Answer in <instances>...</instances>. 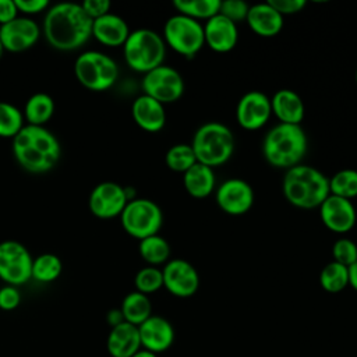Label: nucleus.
I'll list each match as a JSON object with an SVG mask.
<instances>
[{"mask_svg": "<svg viewBox=\"0 0 357 357\" xmlns=\"http://www.w3.org/2000/svg\"><path fill=\"white\" fill-rule=\"evenodd\" d=\"M42 29L53 49L71 52L92 36V20L78 3H57L46 10Z\"/></svg>", "mask_w": 357, "mask_h": 357, "instance_id": "1", "label": "nucleus"}, {"mask_svg": "<svg viewBox=\"0 0 357 357\" xmlns=\"http://www.w3.org/2000/svg\"><path fill=\"white\" fill-rule=\"evenodd\" d=\"M11 149L17 163L35 174L50 172L61 156L59 139L45 126L25 124L13 138Z\"/></svg>", "mask_w": 357, "mask_h": 357, "instance_id": "2", "label": "nucleus"}, {"mask_svg": "<svg viewBox=\"0 0 357 357\" xmlns=\"http://www.w3.org/2000/svg\"><path fill=\"white\" fill-rule=\"evenodd\" d=\"M307 149V134L300 124L279 123L266 132L262 141L265 160L273 167L286 170L300 165Z\"/></svg>", "mask_w": 357, "mask_h": 357, "instance_id": "3", "label": "nucleus"}, {"mask_svg": "<svg viewBox=\"0 0 357 357\" xmlns=\"http://www.w3.org/2000/svg\"><path fill=\"white\" fill-rule=\"evenodd\" d=\"M282 188L284 198L301 209L319 208L331 194L329 178L318 169L301 163L286 170Z\"/></svg>", "mask_w": 357, "mask_h": 357, "instance_id": "4", "label": "nucleus"}, {"mask_svg": "<svg viewBox=\"0 0 357 357\" xmlns=\"http://www.w3.org/2000/svg\"><path fill=\"white\" fill-rule=\"evenodd\" d=\"M191 146L197 162L213 169L231 158L234 137L231 130L223 123L209 121L195 131Z\"/></svg>", "mask_w": 357, "mask_h": 357, "instance_id": "5", "label": "nucleus"}, {"mask_svg": "<svg viewBox=\"0 0 357 357\" xmlns=\"http://www.w3.org/2000/svg\"><path fill=\"white\" fill-rule=\"evenodd\" d=\"M126 64L137 73L146 74L163 64L166 43L163 38L148 28L131 31L123 45Z\"/></svg>", "mask_w": 357, "mask_h": 357, "instance_id": "6", "label": "nucleus"}, {"mask_svg": "<svg viewBox=\"0 0 357 357\" xmlns=\"http://www.w3.org/2000/svg\"><path fill=\"white\" fill-rule=\"evenodd\" d=\"M74 75L84 88L102 92L114 85L119 78V67L106 53L86 50L75 59Z\"/></svg>", "mask_w": 357, "mask_h": 357, "instance_id": "7", "label": "nucleus"}, {"mask_svg": "<svg viewBox=\"0 0 357 357\" xmlns=\"http://www.w3.org/2000/svg\"><path fill=\"white\" fill-rule=\"evenodd\" d=\"M124 231L138 240L158 234L163 225L159 205L148 198H134L127 202L120 215Z\"/></svg>", "mask_w": 357, "mask_h": 357, "instance_id": "8", "label": "nucleus"}, {"mask_svg": "<svg viewBox=\"0 0 357 357\" xmlns=\"http://www.w3.org/2000/svg\"><path fill=\"white\" fill-rule=\"evenodd\" d=\"M163 40L178 54L192 57L205 45L204 25L190 17L176 14L165 22Z\"/></svg>", "mask_w": 357, "mask_h": 357, "instance_id": "9", "label": "nucleus"}, {"mask_svg": "<svg viewBox=\"0 0 357 357\" xmlns=\"http://www.w3.org/2000/svg\"><path fill=\"white\" fill-rule=\"evenodd\" d=\"M32 255L28 248L15 240L0 243V279L10 286H21L31 280Z\"/></svg>", "mask_w": 357, "mask_h": 357, "instance_id": "10", "label": "nucleus"}, {"mask_svg": "<svg viewBox=\"0 0 357 357\" xmlns=\"http://www.w3.org/2000/svg\"><path fill=\"white\" fill-rule=\"evenodd\" d=\"M141 86L144 95L151 96L162 105L178 100L185 88L181 74L176 68L165 64L144 74Z\"/></svg>", "mask_w": 357, "mask_h": 357, "instance_id": "11", "label": "nucleus"}, {"mask_svg": "<svg viewBox=\"0 0 357 357\" xmlns=\"http://www.w3.org/2000/svg\"><path fill=\"white\" fill-rule=\"evenodd\" d=\"M128 202L126 187L113 181H103L93 187L88 198V206L93 216L112 219L120 216Z\"/></svg>", "mask_w": 357, "mask_h": 357, "instance_id": "12", "label": "nucleus"}, {"mask_svg": "<svg viewBox=\"0 0 357 357\" xmlns=\"http://www.w3.org/2000/svg\"><path fill=\"white\" fill-rule=\"evenodd\" d=\"M162 275L163 287L176 297H191L199 287V275L188 261L176 258L166 262Z\"/></svg>", "mask_w": 357, "mask_h": 357, "instance_id": "13", "label": "nucleus"}, {"mask_svg": "<svg viewBox=\"0 0 357 357\" xmlns=\"http://www.w3.org/2000/svg\"><path fill=\"white\" fill-rule=\"evenodd\" d=\"M216 204L227 215H244L254 205V190L243 178H229L218 187Z\"/></svg>", "mask_w": 357, "mask_h": 357, "instance_id": "14", "label": "nucleus"}, {"mask_svg": "<svg viewBox=\"0 0 357 357\" xmlns=\"http://www.w3.org/2000/svg\"><path fill=\"white\" fill-rule=\"evenodd\" d=\"M40 36L39 25L29 17H17L0 25V40L4 50L20 53L35 46Z\"/></svg>", "mask_w": 357, "mask_h": 357, "instance_id": "15", "label": "nucleus"}, {"mask_svg": "<svg viewBox=\"0 0 357 357\" xmlns=\"http://www.w3.org/2000/svg\"><path fill=\"white\" fill-rule=\"evenodd\" d=\"M272 114L271 99L259 92L251 91L243 95L236 107L237 123L244 130H258L266 124Z\"/></svg>", "mask_w": 357, "mask_h": 357, "instance_id": "16", "label": "nucleus"}, {"mask_svg": "<svg viewBox=\"0 0 357 357\" xmlns=\"http://www.w3.org/2000/svg\"><path fill=\"white\" fill-rule=\"evenodd\" d=\"M319 216L326 229L335 233H347L356 225V208L350 199L329 194L319 205Z\"/></svg>", "mask_w": 357, "mask_h": 357, "instance_id": "17", "label": "nucleus"}, {"mask_svg": "<svg viewBox=\"0 0 357 357\" xmlns=\"http://www.w3.org/2000/svg\"><path fill=\"white\" fill-rule=\"evenodd\" d=\"M141 347L155 354L166 351L174 342V328L163 317L151 315L138 326Z\"/></svg>", "mask_w": 357, "mask_h": 357, "instance_id": "18", "label": "nucleus"}, {"mask_svg": "<svg viewBox=\"0 0 357 357\" xmlns=\"http://www.w3.org/2000/svg\"><path fill=\"white\" fill-rule=\"evenodd\" d=\"M205 43L218 53L230 52L238 40L237 24L231 22L222 14H216L204 25Z\"/></svg>", "mask_w": 357, "mask_h": 357, "instance_id": "19", "label": "nucleus"}, {"mask_svg": "<svg viewBox=\"0 0 357 357\" xmlns=\"http://www.w3.org/2000/svg\"><path fill=\"white\" fill-rule=\"evenodd\" d=\"M130 28L126 20L120 15L107 13L96 20H92V36L103 46H123L130 35Z\"/></svg>", "mask_w": 357, "mask_h": 357, "instance_id": "20", "label": "nucleus"}, {"mask_svg": "<svg viewBox=\"0 0 357 357\" xmlns=\"http://www.w3.org/2000/svg\"><path fill=\"white\" fill-rule=\"evenodd\" d=\"M131 114L135 124L148 132L160 131L166 123L165 105L144 93L132 102Z\"/></svg>", "mask_w": 357, "mask_h": 357, "instance_id": "21", "label": "nucleus"}, {"mask_svg": "<svg viewBox=\"0 0 357 357\" xmlns=\"http://www.w3.org/2000/svg\"><path fill=\"white\" fill-rule=\"evenodd\" d=\"M106 349L112 357H132L141 350L138 326L126 321L113 326L107 335Z\"/></svg>", "mask_w": 357, "mask_h": 357, "instance_id": "22", "label": "nucleus"}, {"mask_svg": "<svg viewBox=\"0 0 357 357\" xmlns=\"http://www.w3.org/2000/svg\"><path fill=\"white\" fill-rule=\"evenodd\" d=\"M245 21L251 31L262 38L276 36L283 28V17L268 1L251 6Z\"/></svg>", "mask_w": 357, "mask_h": 357, "instance_id": "23", "label": "nucleus"}, {"mask_svg": "<svg viewBox=\"0 0 357 357\" xmlns=\"http://www.w3.org/2000/svg\"><path fill=\"white\" fill-rule=\"evenodd\" d=\"M272 113L284 124H300L305 107L298 93L291 89H279L271 99Z\"/></svg>", "mask_w": 357, "mask_h": 357, "instance_id": "24", "label": "nucleus"}, {"mask_svg": "<svg viewBox=\"0 0 357 357\" xmlns=\"http://www.w3.org/2000/svg\"><path fill=\"white\" fill-rule=\"evenodd\" d=\"M184 174L183 184L187 192L194 198H205L215 190L213 169L197 162Z\"/></svg>", "mask_w": 357, "mask_h": 357, "instance_id": "25", "label": "nucleus"}, {"mask_svg": "<svg viewBox=\"0 0 357 357\" xmlns=\"http://www.w3.org/2000/svg\"><path fill=\"white\" fill-rule=\"evenodd\" d=\"M54 100L45 92H38L29 96L24 106V120L31 126H45L54 113Z\"/></svg>", "mask_w": 357, "mask_h": 357, "instance_id": "26", "label": "nucleus"}, {"mask_svg": "<svg viewBox=\"0 0 357 357\" xmlns=\"http://www.w3.org/2000/svg\"><path fill=\"white\" fill-rule=\"evenodd\" d=\"M120 310L123 312L124 321L135 326H139L152 315V304L149 297L137 290L128 293L123 298Z\"/></svg>", "mask_w": 357, "mask_h": 357, "instance_id": "27", "label": "nucleus"}, {"mask_svg": "<svg viewBox=\"0 0 357 357\" xmlns=\"http://www.w3.org/2000/svg\"><path fill=\"white\" fill-rule=\"evenodd\" d=\"M63 271L61 259L52 252L39 254L32 261V271L31 279L39 283H50L54 282Z\"/></svg>", "mask_w": 357, "mask_h": 357, "instance_id": "28", "label": "nucleus"}, {"mask_svg": "<svg viewBox=\"0 0 357 357\" xmlns=\"http://www.w3.org/2000/svg\"><path fill=\"white\" fill-rule=\"evenodd\" d=\"M138 251L141 258L148 262L149 266H158L160 264H165L170 257V245L159 234H153L139 240Z\"/></svg>", "mask_w": 357, "mask_h": 357, "instance_id": "29", "label": "nucleus"}, {"mask_svg": "<svg viewBox=\"0 0 357 357\" xmlns=\"http://www.w3.org/2000/svg\"><path fill=\"white\" fill-rule=\"evenodd\" d=\"M174 8L178 14L192 20H209L219 14L220 0H174Z\"/></svg>", "mask_w": 357, "mask_h": 357, "instance_id": "30", "label": "nucleus"}, {"mask_svg": "<svg viewBox=\"0 0 357 357\" xmlns=\"http://www.w3.org/2000/svg\"><path fill=\"white\" fill-rule=\"evenodd\" d=\"M319 284L328 293H339L349 286V268L339 262L326 264L319 273Z\"/></svg>", "mask_w": 357, "mask_h": 357, "instance_id": "31", "label": "nucleus"}, {"mask_svg": "<svg viewBox=\"0 0 357 357\" xmlns=\"http://www.w3.org/2000/svg\"><path fill=\"white\" fill-rule=\"evenodd\" d=\"M22 112L4 100H0V137L14 138L20 130L25 126Z\"/></svg>", "mask_w": 357, "mask_h": 357, "instance_id": "32", "label": "nucleus"}, {"mask_svg": "<svg viewBox=\"0 0 357 357\" xmlns=\"http://www.w3.org/2000/svg\"><path fill=\"white\" fill-rule=\"evenodd\" d=\"M329 192L350 201L357 197V170L343 169L335 173L329 178Z\"/></svg>", "mask_w": 357, "mask_h": 357, "instance_id": "33", "label": "nucleus"}, {"mask_svg": "<svg viewBox=\"0 0 357 357\" xmlns=\"http://www.w3.org/2000/svg\"><path fill=\"white\" fill-rule=\"evenodd\" d=\"M166 165L170 170L177 173H185L191 166L197 163L195 153L191 144H177L169 148L165 156Z\"/></svg>", "mask_w": 357, "mask_h": 357, "instance_id": "34", "label": "nucleus"}, {"mask_svg": "<svg viewBox=\"0 0 357 357\" xmlns=\"http://www.w3.org/2000/svg\"><path fill=\"white\" fill-rule=\"evenodd\" d=\"M134 284L137 291L142 294H152L163 287L162 269L156 266H145L139 269L134 278Z\"/></svg>", "mask_w": 357, "mask_h": 357, "instance_id": "35", "label": "nucleus"}, {"mask_svg": "<svg viewBox=\"0 0 357 357\" xmlns=\"http://www.w3.org/2000/svg\"><path fill=\"white\" fill-rule=\"evenodd\" d=\"M332 255L335 262H339L349 268L357 261V245L350 238H339L333 243Z\"/></svg>", "mask_w": 357, "mask_h": 357, "instance_id": "36", "label": "nucleus"}, {"mask_svg": "<svg viewBox=\"0 0 357 357\" xmlns=\"http://www.w3.org/2000/svg\"><path fill=\"white\" fill-rule=\"evenodd\" d=\"M248 8H250V6L245 1L226 0V1H220L219 14H222L223 17L230 20L231 22L237 24L240 21H245L247 14H248Z\"/></svg>", "mask_w": 357, "mask_h": 357, "instance_id": "37", "label": "nucleus"}, {"mask_svg": "<svg viewBox=\"0 0 357 357\" xmlns=\"http://www.w3.org/2000/svg\"><path fill=\"white\" fill-rule=\"evenodd\" d=\"M21 303V293L15 286L6 284L0 289V310L13 311Z\"/></svg>", "mask_w": 357, "mask_h": 357, "instance_id": "38", "label": "nucleus"}, {"mask_svg": "<svg viewBox=\"0 0 357 357\" xmlns=\"http://www.w3.org/2000/svg\"><path fill=\"white\" fill-rule=\"evenodd\" d=\"M282 17L300 13L307 1L305 0H269L268 1Z\"/></svg>", "mask_w": 357, "mask_h": 357, "instance_id": "39", "label": "nucleus"}, {"mask_svg": "<svg viewBox=\"0 0 357 357\" xmlns=\"http://www.w3.org/2000/svg\"><path fill=\"white\" fill-rule=\"evenodd\" d=\"M79 4L91 20H96V18L110 13V7H112L109 0H85Z\"/></svg>", "mask_w": 357, "mask_h": 357, "instance_id": "40", "label": "nucleus"}, {"mask_svg": "<svg viewBox=\"0 0 357 357\" xmlns=\"http://www.w3.org/2000/svg\"><path fill=\"white\" fill-rule=\"evenodd\" d=\"M14 1L18 13H22L25 17L43 13L50 7L47 0H14Z\"/></svg>", "mask_w": 357, "mask_h": 357, "instance_id": "41", "label": "nucleus"}, {"mask_svg": "<svg viewBox=\"0 0 357 357\" xmlns=\"http://www.w3.org/2000/svg\"><path fill=\"white\" fill-rule=\"evenodd\" d=\"M18 17L14 0H0V25H4Z\"/></svg>", "mask_w": 357, "mask_h": 357, "instance_id": "42", "label": "nucleus"}, {"mask_svg": "<svg viewBox=\"0 0 357 357\" xmlns=\"http://www.w3.org/2000/svg\"><path fill=\"white\" fill-rule=\"evenodd\" d=\"M106 321H107V324H109L112 328L120 325L121 322H124V317H123L121 310H120V308H113V310H110V311L107 312V315H106Z\"/></svg>", "mask_w": 357, "mask_h": 357, "instance_id": "43", "label": "nucleus"}, {"mask_svg": "<svg viewBox=\"0 0 357 357\" xmlns=\"http://www.w3.org/2000/svg\"><path fill=\"white\" fill-rule=\"evenodd\" d=\"M349 284L357 291V261L349 266Z\"/></svg>", "mask_w": 357, "mask_h": 357, "instance_id": "44", "label": "nucleus"}, {"mask_svg": "<svg viewBox=\"0 0 357 357\" xmlns=\"http://www.w3.org/2000/svg\"><path fill=\"white\" fill-rule=\"evenodd\" d=\"M132 357H158V354H155V353H152V351H148V350L141 349V350H139V351H137Z\"/></svg>", "mask_w": 357, "mask_h": 357, "instance_id": "45", "label": "nucleus"}, {"mask_svg": "<svg viewBox=\"0 0 357 357\" xmlns=\"http://www.w3.org/2000/svg\"><path fill=\"white\" fill-rule=\"evenodd\" d=\"M3 53H4V47H3V45H1V40H0V59L3 57Z\"/></svg>", "mask_w": 357, "mask_h": 357, "instance_id": "46", "label": "nucleus"}, {"mask_svg": "<svg viewBox=\"0 0 357 357\" xmlns=\"http://www.w3.org/2000/svg\"><path fill=\"white\" fill-rule=\"evenodd\" d=\"M356 82H357V70H356Z\"/></svg>", "mask_w": 357, "mask_h": 357, "instance_id": "47", "label": "nucleus"}]
</instances>
